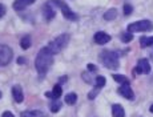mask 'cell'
<instances>
[{
	"label": "cell",
	"mask_w": 153,
	"mask_h": 117,
	"mask_svg": "<svg viewBox=\"0 0 153 117\" xmlns=\"http://www.w3.org/2000/svg\"><path fill=\"white\" fill-rule=\"evenodd\" d=\"M52 64H53V53L48 47H44L37 52L36 60H35V67L40 77H44L47 75Z\"/></svg>",
	"instance_id": "obj_1"
},
{
	"label": "cell",
	"mask_w": 153,
	"mask_h": 117,
	"mask_svg": "<svg viewBox=\"0 0 153 117\" xmlns=\"http://www.w3.org/2000/svg\"><path fill=\"white\" fill-rule=\"evenodd\" d=\"M100 63L109 69L119 68V55L113 51H102L99 56Z\"/></svg>",
	"instance_id": "obj_2"
},
{
	"label": "cell",
	"mask_w": 153,
	"mask_h": 117,
	"mask_svg": "<svg viewBox=\"0 0 153 117\" xmlns=\"http://www.w3.org/2000/svg\"><path fill=\"white\" fill-rule=\"evenodd\" d=\"M69 39H71V36L68 33H61V35H59L55 40H52L47 47L52 51V53L56 55V53H59V52H61L67 45H68Z\"/></svg>",
	"instance_id": "obj_3"
},
{
	"label": "cell",
	"mask_w": 153,
	"mask_h": 117,
	"mask_svg": "<svg viewBox=\"0 0 153 117\" xmlns=\"http://www.w3.org/2000/svg\"><path fill=\"white\" fill-rule=\"evenodd\" d=\"M49 1H51L53 5H56V7L60 8V10H61V13H63V16L65 17V19L71 20V21H76V20L79 19L77 15L73 12V11L71 10L68 5H67V3H64L63 0H49Z\"/></svg>",
	"instance_id": "obj_4"
},
{
	"label": "cell",
	"mask_w": 153,
	"mask_h": 117,
	"mask_svg": "<svg viewBox=\"0 0 153 117\" xmlns=\"http://www.w3.org/2000/svg\"><path fill=\"white\" fill-rule=\"evenodd\" d=\"M153 29V24L149 20H140V21L132 23L128 25V32L133 33V32H145V31H151Z\"/></svg>",
	"instance_id": "obj_5"
},
{
	"label": "cell",
	"mask_w": 153,
	"mask_h": 117,
	"mask_svg": "<svg viewBox=\"0 0 153 117\" xmlns=\"http://www.w3.org/2000/svg\"><path fill=\"white\" fill-rule=\"evenodd\" d=\"M13 52L12 48L5 44H0V67H5L12 61Z\"/></svg>",
	"instance_id": "obj_6"
},
{
	"label": "cell",
	"mask_w": 153,
	"mask_h": 117,
	"mask_svg": "<svg viewBox=\"0 0 153 117\" xmlns=\"http://www.w3.org/2000/svg\"><path fill=\"white\" fill-rule=\"evenodd\" d=\"M133 72L137 73V75H141V73H145L146 75V73H149L151 72V64H149V61L146 59H140L137 61V65Z\"/></svg>",
	"instance_id": "obj_7"
},
{
	"label": "cell",
	"mask_w": 153,
	"mask_h": 117,
	"mask_svg": "<svg viewBox=\"0 0 153 117\" xmlns=\"http://www.w3.org/2000/svg\"><path fill=\"white\" fill-rule=\"evenodd\" d=\"M43 15H44V19H45L47 21H49V20H52L55 17L56 11H55V8H53V4H52L51 1H48L47 4H44V7H43Z\"/></svg>",
	"instance_id": "obj_8"
},
{
	"label": "cell",
	"mask_w": 153,
	"mask_h": 117,
	"mask_svg": "<svg viewBox=\"0 0 153 117\" xmlns=\"http://www.w3.org/2000/svg\"><path fill=\"white\" fill-rule=\"evenodd\" d=\"M119 93L123 96V97L128 98V100H133L134 98V93H133V90H132V88L129 84H123V85L119 88Z\"/></svg>",
	"instance_id": "obj_9"
},
{
	"label": "cell",
	"mask_w": 153,
	"mask_h": 117,
	"mask_svg": "<svg viewBox=\"0 0 153 117\" xmlns=\"http://www.w3.org/2000/svg\"><path fill=\"white\" fill-rule=\"evenodd\" d=\"M93 39H95V43L99 44V45H104V44H107V43L111 41V36L108 33H105V32H102V31L96 32Z\"/></svg>",
	"instance_id": "obj_10"
},
{
	"label": "cell",
	"mask_w": 153,
	"mask_h": 117,
	"mask_svg": "<svg viewBox=\"0 0 153 117\" xmlns=\"http://www.w3.org/2000/svg\"><path fill=\"white\" fill-rule=\"evenodd\" d=\"M36 0H15L13 1V10L15 11H23L28 7V5H32Z\"/></svg>",
	"instance_id": "obj_11"
},
{
	"label": "cell",
	"mask_w": 153,
	"mask_h": 117,
	"mask_svg": "<svg viewBox=\"0 0 153 117\" xmlns=\"http://www.w3.org/2000/svg\"><path fill=\"white\" fill-rule=\"evenodd\" d=\"M12 96H13V100L16 102H23V100H24V93H23L22 87L20 85H13Z\"/></svg>",
	"instance_id": "obj_12"
},
{
	"label": "cell",
	"mask_w": 153,
	"mask_h": 117,
	"mask_svg": "<svg viewBox=\"0 0 153 117\" xmlns=\"http://www.w3.org/2000/svg\"><path fill=\"white\" fill-rule=\"evenodd\" d=\"M61 93H63V88H61L60 84H56L53 87V89H52V92L47 93V97H51V98H53V100H57V98L61 96Z\"/></svg>",
	"instance_id": "obj_13"
},
{
	"label": "cell",
	"mask_w": 153,
	"mask_h": 117,
	"mask_svg": "<svg viewBox=\"0 0 153 117\" xmlns=\"http://www.w3.org/2000/svg\"><path fill=\"white\" fill-rule=\"evenodd\" d=\"M112 115H113V117H125L124 108L120 104H113L112 105Z\"/></svg>",
	"instance_id": "obj_14"
},
{
	"label": "cell",
	"mask_w": 153,
	"mask_h": 117,
	"mask_svg": "<svg viewBox=\"0 0 153 117\" xmlns=\"http://www.w3.org/2000/svg\"><path fill=\"white\" fill-rule=\"evenodd\" d=\"M22 117H47L42 110H25L22 113Z\"/></svg>",
	"instance_id": "obj_15"
},
{
	"label": "cell",
	"mask_w": 153,
	"mask_h": 117,
	"mask_svg": "<svg viewBox=\"0 0 153 117\" xmlns=\"http://www.w3.org/2000/svg\"><path fill=\"white\" fill-rule=\"evenodd\" d=\"M140 45L143 47V48L153 45V36H143L140 39Z\"/></svg>",
	"instance_id": "obj_16"
},
{
	"label": "cell",
	"mask_w": 153,
	"mask_h": 117,
	"mask_svg": "<svg viewBox=\"0 0 153 117\" xmlns=\"http://www.w3.org/2000/svg\"><path fill=\"white\" fill-rule=\"evenodd\" d=\"M116 16H117L116 8H111L109 11H107V12L104 13V19L105 20H113V19H116Z\"/></svg>",
	"instance_id": "obj_17"
},
{
	"label": "cell",
	"mask_w": 153,
	"mask_h": 117,
	"mask_svg": "<svg viewBox=\"0 0 153 117\" xmlns=\"http://www.w3.org/2000/svg\"><path fill=\"white\" fill-rule=\"evenodd\" d=\"M20 45H22L23 49H28L29 47H31V37L29 36L22 37V40H20Z\"/></svg>",
	"instance_id": "obj_18"
},
{
	"label": "cell",
	"mask_w": 153,
	"mask_h": 117,
	"mask_svg": "<svg viewBox=\"0 0 153 117\" xmlns=\"http://www.w3.org/2000/svg\"><path fill=\"white\" fill-rule=\"evenodd\" d=\"M112 77H113V80H114V81L120 83L121 85H123V84H129V80L125 77V76H123V75H113Z\"/></svg>",
	"instance_id": "obj_19"
},
{
	"label": "cell",
	"mask_w": 153,
	"mask_h": 117,
	"mask_svg": "<svg viewBox=\"0 0 153 117\" xmlns=\"http://www.w3.org/2000/svg\"><path fill=\"white\" fill-rule=\"evenodd\" d=\"M76 101H77V96H76V93H68V95L65 96V102L67 104L73 105Z\"/></svg>",
	"instance_id": "obj_20"
},
{
	"label": "cell",
	"mask_w": 153,
	"mask_h": 117,
	"mask_svg": "<svg viewBox=\"0 0 153 117\" xmlns=\"http://www.w3.org/2000/svg\"><path fill=\"white\" fill-rule=\"evenodd\" d=\"M60 108H61V102H59L57 100H55L53 102H51V105H49V109H51L52 113L59 112V110H60Z\"/></svg>",
	"instance_id": "obj_21"
},
{
	"label": "cell",
	"mask_w": 153,
	"mask_h": 117,
	"mask_svg": "<svg viewBox=\"0 0 153 117\" xmlns=\"http://www.w3.org/2000/svg\"><path fill=\"white\" fill-rule=\"evenodd\" d=\"M104 85H105V77L97 76L96 77V89H100V88H102Z\"/></svg>",
	"instance_id": "obj_22"
},
{
	"label": "cell",
	"mask_w": 153,
	"mask_h": 117,
	"mask_svg": "<svg viewBox=\"0 0 153 117\" xmlns=\"http://www.w3.org/2000/svg\"><path fill=\"white\" fill-rule=\"evenodd\" d=\"M132 39H133V35H132L131 32H125V33L121 35L123 43H129V41H132Z\"/></svg>",
	"instance_id": "obj_23"
},
{
	"label": "cell",
	"mask_w": 153,
	"mask_h": 117,
	"mask_svg": "<svg viewBox=\"0 0 153 117\" xmlns=\"http://www.w3.org/2000/svg\"><path fill=\"white\" fill-rule=\"evenodd\" d=\"M132 11H133V7H132L131 4H125V5H124V15H126V16H128V15L132 13Z\"/></svg>",
	"instance_id": "obj_24"
},
{
	"label": "cell",
	"mask_w": 153,
	"mask_h": 117,
	"mask_svg": "<svg viewBox=\"0 0 153 117\" xmlns=\"http://www.w3.org/2000/svg\"><path fill=\"white\" fill-rule=\"evenodd\" d=\"M5 12H7V10H5V7L3 4H0V17H3L5 15Z\"/></svg>",
	"instance_id": "obj_25"
},
{
	"label": "cell",
	"mask_w": 153,
	"mask_h": 117,
	"mask_svg": "<svg viewBox=\"0 0 153 117\" xmlns=\"http://www.w3.org/2000/svg\"><path fill=\"white\" fill-rule=\"evenodd\" d=\"M1 117H15V116H13V113H11V112H8V110H7V112L3 113Z\"/></svg>",
	"instance_id": "obj_26"
},
{
	"label": "cell",
	"mask_w": 153,
	"mask_h": 117,
	"mask_svg": "<svg viewBox=\"0 0 153 117\" xmlns=\"http://www.w3.org/2000/svg\"><path fill=\"white\" fill-rule=\"evenodd\" d=\"M88 69H89V71H96V67L92 65V64H89V65H88Z\"/></svg>",
	"instance_id": "obj_27"
},
{
	"label": "cell",
	"mask_w": 153,
	"mask_h": 117,
	"mask_svg": "<svg viewBox=\"0 0 153 117\" xmlns=\"http://www.w3.org/2000/svg\"><path fill=\"white\" fill-rule=\"evenodd\" d=\"M151 112L153 113V105H152V107H151Z\"/></svg>",
	"instance_id": "obj_28"
},
{
	"label": "cell",
	"mask_w": 153,
	"mask_h": 117,
	"mask_svg": "<svg viewBox=\"0 0 153 117\" xmlns=\"http://www.w3.org/2000/svg\"><path fill=\"white\" fill-rule=\"evenodd\" d=\"M0 98H1V92H0Z\"/></svg>",
	"instance_id": "obj_29"
}]
</instances>
